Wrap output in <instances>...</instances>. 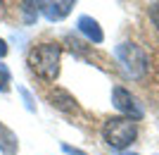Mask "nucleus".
<instances>
[{"mask_svg": "<svg viewBox=\"0 0 159 155\" xmlns=\"http://www.w3.org/2000/svg\"><path fill=\"white\" fill-rule=\"evenodd\" d=\"M26 65L33 74L43 81L52 84L60 76V67H62V46L55 41H43L38 46H33L26 55Z\"/></svg>", "mask_w": 159, "mask_h": 155, "instance_id": "obj_1", "label": "nucleus"}, {"mask_svg": "<svg viewBox=\"0 0 159 155\" xmlns=\"http://www.w3.org/2000/svg\"><path fill=\"white\" fill-rule=\"evenodd\" d=\"M102 138L109 148L121 153L138 138V124L128 117H109L102 124Z\"/></svg>", "mask_w": 159, "mask_h": 155, "instance_id": "obj_2", "label": "nucleus"}, {"mask_svg": "<svg viewBox=\"0 0 159 155\" xmlns=\"http://www.w3.org/2000/svg\"><path fill=\"white\" fill-rule=\"evenodd\" d=\"M114 55H116L119 65L124 67V72L131 79H143L147 74V69H150V60H147L145 50L140 46H135V43H119Z\"/></svg>", "mask_w": 159, "mask_h": 155, "instance_id": "obj_3", "label": "nucleus"}, {"mask_svg": "<svg viewBox=\"0 0 159 155\" xmlns=\"http://www.w3.org/2000/svg\"><path fill=\"white\" fill-rule=\"evenodd\" d=\"M112 103L114 108L121 112V117H128V119H143V115H145V110H143V105L138 103V98L131 93V91H126V88L116 86L112 91Z\"/></svg>", "mask_w": 159, "mask_h": 155, "instance_id": "obj_4", "label": "nucleus"}, {"mask_svg": "<svg viewBox=\"0 0 159 155\" xmlns=\"http://www.w3.org/2000/svg\"><path fill=\"white\" fill-rule=\"evenodd\" d=\"M48 103H50L55 110L64 112V115H76V112L81 110L79 100H76L66 88H60V86H55V88L48 91Z\"/></svg>", "mask_w": 159, "mask_h": 155, "instance_id": "obj_5", "label": "nucleus"}, {"mask_svg": "<svg viewBox=\"0 0 159 155\" xmlns=\"http://www.w3.org/2000/svg\"><path fill=\"white\" fill-rule=\"evenodd\" d=\"M71 7H74V2L71 0H48V2H40V12L45 14V19H50V22H60V19H64L66 14L71 12Z\"/></svg>", "mask_w": 159, "mask_h": 155, "instance_id": "obj_6", "label": "nucleus"}, {"mask_svg": "<svg viewBox=\"0 0 159 155\" xmlns=\"http://www.w3.org/2000/svg\"><path fill=\"white\" fill-rule=\"evenodd\" d=\"M76 29H79V31L86 36L90 43H102V41H105V34H102V29H100L98 19L88 17V14L79 17V22H76Z\"/></svg>", "mask_w": 159, "mask_h": 155, "instance_id": "obj_7", "label": "nucleus"}, {"mask_svg": "<svg viewBox=\"0 0 159 155\" xmlns=\"http://www.w3.org/2000/svg\"><path fill=\"white\" fill-rule=\"evenodd\" d=\"M0 153L2 155H17L19 153V138L5 122H0Z\"/></svg>", "mask_w": 159, "mask_h": 155, "instance_id": "obj_8", "label": "nucleus"}, {"mask_svg": "<svg viewBox=\"0 0 159 155\" xmlns=\"http://www.w3.org/2000/svg\"><path fill=\"white\" fill-rule=\"evenodd\" d=\"M38 10H40V2H21L24 22H26V24H33V22L38 19Z\"/></svg>", "mask_w": 159, "mask_h": 155, "instance_id": "obj_9", "label": "nucleus"}, {"mask_svg": "<svg viewBox=\"0 0 159 155\" xmlns=\"http://www.w3.org/2000/svg\"><path fill=\"white\" fill-rule=\"evenodd\" d=\"M10 88H12V74L7 65H0V93H10Z\"/></svg>", "mask_w": 159, "mask_h": 155, "instance_id": "obj_10", "label": "nucleus"}, {"mask_svg": "<svg viewBox=\"0 0 159 155\" xmlns=\"http://www.w3.org/2000/svg\"><path fill=\"white\" fill-rule=\"evenodd\" d=\"M62 150H64L66 155H88L86 150H81V148H74V146H69V143H62Z\"/></svg>", "mask_w": 159, "mask_h": 155, "instance_id": "obj_11", "label": "nucleus"}, {"mask_svg": "<svg viewBox=\"0 0 159 155\" xmlns=\"http://www.w3.org/2000/svg\"><path fill=\"white\" fill-rule=\"evenodd\" d=\"M150 19L154 22V27H159V2H152V5H150Z\"/></svg>", "mask_w": 159, "mask_h": 155, "instance_id": "obj_12", "label": "nucleus"}, {"mask_svg": "<svg viewBox=\"0 0 159 155\" xmlns=\"http://www.w3.org/2000/svg\"><path fill=\"white\" fill-rule=\"evenodd\" d=\"M7 50H10V48H7V41H5V38H0V60L7 55Z\"/></svg>", "mask_w": 159, "mask_h": 155, "instance_id": "obj_13", "label": "nucleus"}, {"mask_svg": "<svg viewBox=\"0 0 159 155\" xmlns=\"http://www.w3.org/2000/svg\"><path fill=\"white\" fill-rule=\"evenodd\" d=\"M116 155H135V153H128V150H121V153H116Z\"/></svg>", "mask_w": 159, "mask_h": 155, "instance_id": "obj_14", "label": "nucleus"}]
</instances>
